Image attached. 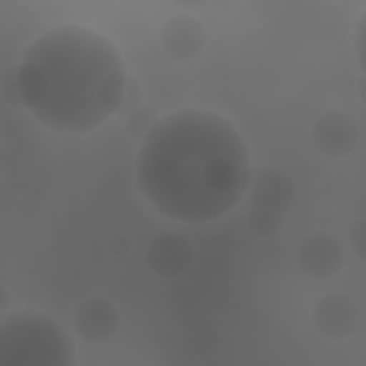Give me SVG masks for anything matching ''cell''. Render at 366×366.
I'll return each instance as SVG.
<instances>
[{
	"label": "cell",
	"mask_w": 366,
	"mask_h": 366,
	"mask_svg": "<svg viewBox=\"0 0 366 366\" xmlns=\"http://www.w3.org/2000/svg\"><path fill=\"white\" fill-rule=\"evenodd\" d=\"M160 49L177 63H189L206 49V29L194 14H172L160 26Z\"/></svg>",
	"instance_id": "cell-10"
},
{
	"label": "cell",
	"mask_w": 366,
	"mask_h": 366,
	"mask_svg": "<svg viewBox=\"0 0 366 366\" xmlns=\"http://www.w3.org/2000/svg\"><path fill=\"white\" fill-rule=\"evenodd\" d=\"M297 266L315 280H329L343 269V246L332 232H312L297 246Z\"/></svg>",
	"instance_id": "cell-8"
},
{
	"label": "cell",
	"mask_w": 366,
	"mask_h": 366,
	"mask_svg": "<svg viewBox=\"0 0 366 366\" xmlns=\"http://www.w3.org/2000/svg\"><path fill=\"white\" fill-rule=\"evenodd\" d=\"M246 200H249L246 223H249L252 234L274 237L283 232L286 217L297 200V183L286 169L266 166L252 174Z\"/></svg>",
	"instance_id": "cell-4"
},
{
	"label": "cell",
	"mask_w": 366,
	"mask_h": 366,
	"mask_svg": "<svg viewBox=\"0 0 366 366\" xmlns=\"http://www.w3.org/2000/svg\"><path fill=\"white\" fill-rule=\"evenodd\" d=\"M126 86L129 71L117 43L86 23L40 31L14 69L23 112L60 134H89L109 123L123 106Z\"/></svg>",
	"instance_id": "cell-2"
},
{
	"label": "cell",
	"mask_w": 366,
	"mask_h": 366,
	"mask_svg": "<svg viewBox=\"0 0 366 366\" xmlns=\"http://www.w3.org/2000/svg\"><path fill=\"white\" fill-rule=\"evenodd\" d=\"M349 246H352V252L360 260H366V217H357L352 223V229H349Z\"/></svg>",
	"instance_id": "cell-12"
},
{
	"label": "cell",
	"mask_w": 366,
	"mask_h": 366,
	"mask_svg": "<svg viewBox=\"0 0 366 366\" xmlns=\"http://www.w3.org/2000/svg\"><path fill=\"white\" fill-rule=\"evenodd\" d=\"M312 323L329 340H349L366 326V317L355 297H349L343 292H329L315 303Z\"/></svg>",
	"instance_id": "cell-6"
},
{
	"label": "cell",
	"mask_w": 366,
	"mask_h": 366,
	"mask_svg": "<svg viewBox=\"0 0 366 366\" xmlns=\"http://www.w3.org/2000/svg\"><path fill=\"white\" fill-rule=\"evenodd\" d=\"M0 366H77V352L51 315L9 309L0 320Z\"/></svg>",
	"instance_id": "cell-3"
},
{
	"label": "cell",
	"mask_w": 366,
	"mask_h": 366,
	"mask_svg": "<svg viewBox=\"0 0 366 366\" xmlns=\"http://www.w3.org/2000/svg\"><path fill=\"white\" fill-rule=\"evenodd\" d=\"M355 57H357L360 74H363V80H366V9L360 11L357 26H355Z\"/></svg>",
	"instance_id": "cell-11"
},
{
	"label": "cell",
	"mask_w": 366,
	"mask_h": 366,
	"mask_svg": "<svg viewBox=\"0 0 366 366\" xmlns=\"http://www.w3.org/2000/svg\"><path fill=\"white\" fill-rule=\"evenodd\" d=\"M309 137H312L315 152H320L323 157L346 160V157L355 154V149L360 143V129H357V123H355V117L349 112L329 109V112L315 117Z\"/></svg>",
	"instance_id": "cell-5"
},
{
	"label": "cell",
	"mask_w": 366,
	"mask_h": 366,
	"mask_svg": "<svg viewBox=\"0 0 366 366\" xmlns=\"http://www.w3.org/2000/svg\"><path fill=\"white\" fill-rule=\"evenodd\" d=\"M360 217H366V194H360Z\"/></svg>",
	"instance_id": "cell-13"
},
{
	"label": "cell",
	"mask_w": 366,
	"mask_h": 366,
	"mask_svg": "<svg viewBox=\"0 0 366 366\" xmlns=\"http://www.w3.org/2000/svg\"><path fill=\"white\" fill-rule=\"evenodd\" d=\"M137 189L172 223H212L243 203L252 152L220 112L183 106L152 120L134 157Z\"/></svg>",
	"instance_id": "cell-1"
},
{
	"label": "cell",
	"mask_w": 366,
	"mask_h": 366,
	"mask_svg": "<svg viewBox=\"0 0 366 366\" xmlns=\"http://www.w3.org/2000/svg\"><path fill=\"white\" fill-rule=\"evenodd\" d=\"M192 263H194V249L183 232H174V229L157 232L146 246V266L157 277L174 280V277L186 274L192 269Z\"/></svg>",
	"instance_id": "cell-7"
},
{
	"label": "cell",
	"mask_w": 366,
	"mask_h": 366,
	"mask_svg": "<svg viewBox=\"0 0 366 366\" xmlns=\"http://www.w3.org/2000/svg\"><path fill=\"white\" fill-rule=\"evenodd\" d=\"M71 326L86 343H106V340L114 337V332L120 326V312L109 297L92 295V297H83L74 306Z\"/></svg>",
	"instance_id": "cell-9"
}]
</instances>
